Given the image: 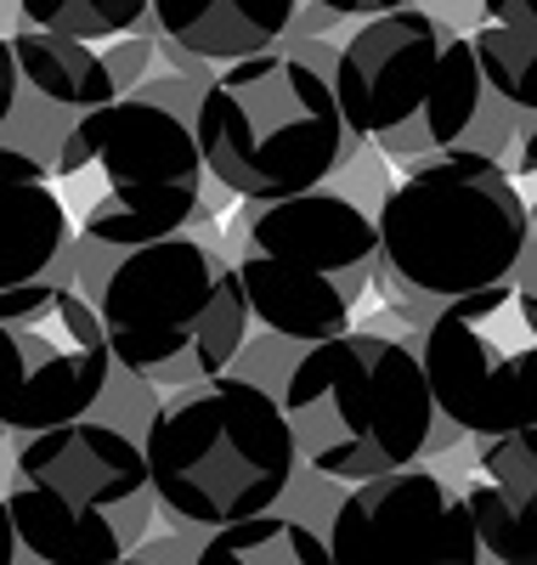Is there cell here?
Here are the masks:
<instances>
[{"mask_svg":"<svg viewBox=\"0 0 537 565\" xmlns=\"http://www.w3.org/2000/svg\"><path fill=\"white\" fill-rule=\"evenodd\" d=\"M531 244V204L509 170L435 153L402 164L373 215V289L390 317L419 328L448 300L509 282Z\"/></svg>","mask_w":537,"mask_h":565,"instance_id":"6da1fadb","label":"cell"},{"mask_svg":"<svg viewBox=\"0 0 537 565\" xmlns=\"http://www.w3.org/2000/svg\"><path fill=\"white\" fill-rule=\"evenodd\" d=\"M136 447L148 463L154 521L187 537L277 509L301 463L277 396L238 373L165 391Z\"/></svg>","mask_w":537,"mask_h":565,"instance_id":"7a4b0ae2","label":"cell"},{"mask_svg":"<svg viewBox=\"0 0 537 565\" xmlns=\"http://www.w3.org/2000/svg\"><path fill=\"white\" fill-rule=\"evenodd\" d=\"M91 311L103 322L108 356L154 391L227 373L232 351L250 334V306L221 255V221L210 215L176 238L125 249L96 282Z\"/></svg>","mask_w":537,"mask_h":565,"instance_id":"3957f363","label":"cell"},{"mask_svg":"<svg viewBox=\"0 0 537 565\" xmlns=\"http://www.w3.org/2000/svg\"><path fill=\"white\" fill-rule=\"evenodd\" d=\"M221 255L238 271L250 322L295 345L346 334L373 289V221L334 186L238 199L221 215Z\"/></svg>","mask_w":537,"mask_h":565,"instance_id":"277c9868","label":"cell"},{"mask_svg":"<svg viewBox=\"0 0 537 565\" xmlns=\"http://www.w3.org/2000/svg\"><path fill=\"white\" fill-rule=\"evenodd\" d=\"M277 407L288 418L301 463L339 487L424 463L435 424L424 373L402 345V328L397 334L346 328V334L301 345Z\"/></svg>","mask_w":537,"mask_h":565,"instance_id":"5b68a950","label":"cell"},{"mask_svg":"<svg viewBox=\"0 0 537 565\" xmlns=\"http://www.w3.org/2000/svg\"><path fill=\"white\" fill-rule=\"evenodd\" d=\"M204 170L232 199H288L323 186L357 153L339 119L334 79L288 45L221 63L192 108Z\"/></svg>","mask_w":537,"mask_h":565,"instance_id":"8992f818","label":"cell"},{"mask_svg":"<svg viewBox=\"0 0 537 565\" xmlns=\"http://www.w3.org/2000/svg\"><path fill=\"white\" fill-rule=\"evenodd\" d=\"M328 79L346 130L390 164L459 153L481 103L470 34L448 29L419 0L357 18L334 45Z\"/></svg>","mask_w":537,"mask_h":565,"instance_id":"52a82bcc","label":"cell"},{"mask_svg":"<svg viewBox=\"0 0 537 565\" xmlns=\"http://www.w3.org/2000/svg\"><path fill=\"white\" fill-rule=\"evenodd\" d=\"M0 498L18 543L40 565H108L154 526L141 447L103 418H69L18 436Z\"/></svg>","mask_w":537,"mask_h":565,"instance_id":"ba28073f","label":"cell"},{"mask_svg":"<svg viewBox=\"0 0 537 565\" xmlns=\"http://www.w3.org/2000/svg\"><path fill=\"white\" fill-rule=\"evenodd\" d=\"M103 175L74 226V289L91 300L125 249L176 238L204 215V153L192 119L148 97H114L91 125V164Z\"/></svg>","mask_w":537,"mask_h":565,"instance_id":"9c48e42d","label":"cell"},{"mask_svg":"<svg viewBox=\"0 0 537 565\" xmlns=\"http://www.w3.org/2000/svg\"><path fill=\"white\" fill-rule=\"evenodd\" d=\"M430 407L464 441L504 436L531 424V362H537V306H520L509 282L448 300L419 328L402 322Z\"/></svg>","mask_w":537,"mask_h":565,"instance_id":"30bf717a","label":"cell"},{"mask_svg":"<svg viewBox=\"0 0 537 565\" xmlns=\"http://www.w3.org/2000/svg\"><path fill=\"white\" fill-rule=\"evenodd\" d=\"M114 103L96 45L45 29L0 34V170L74 181L91 164V125Z\"/></svg>","mask_w":537,"mask_h":565,"instance_id":"8fae6325","label":"cell"},{"mask_svg":"<svg viewBox=\"0 0 537 565\" xmlns=\"http://www.w3.org/2000/svg\"><path fill=\"white\" fill-rule=\"evenodd\" d=\"M108 340L91 300L69 282H23L0 295V430L34 436L85 418L108 380Z\"/></svg>","mask_w":537,"mask_h":565,"instance_id":"7c38bea8","label":"cell"},{"mask_svg":"<svg viewBox=\"0 0 537 565\" xmlns=\"http://www.w3.org/2000/svg\"><path fill=\"white\" fill-rule=\"evenodd\" d=\"M323 548L328 565H498L475 543L464 498L430 463L351 481L323 526Z\"/></svg>","mask_w":537,"mask_h":565,"instance_id":"4fadbf2b","label":"cell"},{"mask_svg":"<svg viewBox=\"0 0 537 565\" xmlns=\"http://www.w3.org/2000/svg\"><path fill=\"white\" fill-rule=\"evenodd\" d=\"M23 282L74 289V221L52 181L0 170V295Z\"/></svg>","mask_w":537,"mask_h":565,"instance_id":"5bb4252c","label":"cell"},{"mask_svg":"<svg viewBox=\"0 0 537 565\" xmlns=\"http://www.w3.org/2000/svg\"><path fill=\"white\" fill-rule=\"evenodd\" d=\"M295 7L301 0H148V23L154 40L221 68L277 45Z\"/></svg>","mask_w":537,"mask_h":565,"instance_id":"9a60e30c","label":"cell"},{"mask_svg":"<svg viewBox=\"0 0 537 565\" xmlns=\"http://www.w3.org/2000/svg\"><path fill=\"white\" fill-rule=\"evenodd\" d=\"M192 565H328V548L312 526L266 509L250 521L204 532L192 543Z\"/></svg>","mask_w":537,"mask_h":565,"instance_id":"2e32d148","label":"cell"},{"mask_svg":"<svg viewBox=\"0 0 537 565\" xmlns=\"http://www.w3.org/2000/svg\"><path fill=\"white\" fill-rule=\"evenodd\" d=\"M23 29H45L63 40L103 45L114 34H154L148 0H12Z\"/></svg>","mask_w":537,"mask_h":565,"instance_id":"e0dca14e","label":"cell"},{"mask_svg":"<svg viewBox=\"0 0 537 565\" xmlns=\"http://www.w3.org/2000/svg\"><path fill=\"white\" fill-rule=\"evenodd\" d=\"M464 509H470V526H475V543L493 554L498 565H537L531 559V532H526V514L520 503H509L493 481H464Z\"/></svg>","mask_w":537,"mask_h":565,"instance_id":"ac0fdd59","label":"cell"},{"mask_svg":"<svg viewBox=\"0 0 537 565\" xmlns=\"http://www.w3.org/2000/svg\"><path fill=\"white\" fill-rule=\"evenodd\" d=\"M481 481H493L509 503L531 509V492H537V441H531V424L520 430H504V436H481Z\"/></svg>","mask_w":537,"mask_h":565,"instance_id":"d6986e66","label":"cell"},{"mask_svg":"<svg viewBox=\"0 0 537 565\" xmlns=\"http://www.w3.org/2000/svg\"><path fill=\"white\" fill-rule=\"evenodd\" d=\"M159 396H165V391H154L148 380H136V373H125V367L114 362L108 380H103V396H96V407H91L85 418H103V424H114L119 436L141 441V430H148Z\"/></svg>","mask_w":537,"mask_h":565,"instance_id":"ffe728a7","label":"cell"},{"mask_svg":"<svg viewBox=\"0 0 537 565\" xmlns=\"http://www.w3.org/2000/svg\"><path fill=\"white\" fill-rule=\"evenodd\" d=\"M295 356H301V345H295V340L266 334V328H255V322H250V334H243V345L232 351L227 373H238V380H250V385H261L266 396H277V391H283V380H288V367H295Z\"/></svg>","mask_w":537,"mask_h":565,"instance_id":"44dd1931","label":"cell"},{"mask_svg":"<svg viewBox=\"0 0 537 565\" xmlns=\"http://www.w3.org/2000/svg\"><path fill=\"white\" fill-rule=\"evenodd\" d=\"M390 181H397V175H390V159H385V153H373L368 141H357V153H351L346 164H339L323 186H334L339 199H351V204L373 221V215H379V204H385V193H390Z\"/></svg>","mask_w":537,"mask_h":565,"instance_id":"7402d4cb","label":"cell"},{"mask_svg":"<svg viewBox=\"0 0 537 565\" xmlns=\"http://www.w3.org/2000/svg\"><path fill=\"white\" fill-rule=\"evenodd\" d=\"M339 492H346L339 481L317 476L312 463H295V476H288V487H283V498H277V514H288V521H301V526H312V532L323 537V526H328V514H334Z\"/></svg>","mask_w":537,"mask_h":565,"instance_id":"603a6c76","label":"cell"},{"mask_svg":"<svg viewBox=\"0 0 537 565\" xmlns=\"http://www.w3.org/2000/svg\"><path fill=\"white\" fill-rule=\"evenodd\" d=\"M96 57L108 68L114 97H130V90L154 74V34H114V40L96 45Z\"/></svg>","mask_w":537,"mask_h":565,"instance_id":"cb8c5ba5","label":"cell"},{"mask_svg":"<svg viewBox=\"0 0 537 565\" xmlns=\"http://www.w3.org/2000/svg\"><path fill=\"white\" fill-rule=\"evenodd\" d=\"M346 29H351V23L339 18V12L317 7V0H301L295 18H288V29H283V40H339Z\"/></svg>","mask_w":537,"mask_h":565,"instance_id":"d4e9b609","label":"cell"},{"mask_svg":"<svg viewBox=\"0 0 537 565\" xmlns=\"http://www.w3.org/2000/svg\"><path fill=\"white\" fill-rule=\"evenodd\" d=\"M317 7L339 12L346 23H357V18H373V12H397V7H413V0H317Z\"/></svg>","mask_w":537,"mask_h":565,"instance_id":"484cf974","label":"cell"},{"mask_svg":"<svg viewBox=\"0 0 537 565\" xmlns=\"http://www.w3.org/2000/svg\"><path fill=\"white\" fill-rule=\"evenodd\" d=\"M0 565H40L23 543H18V532H12V514H7V498H0Z\"/></svg>","mask_w":537,"mask_h":565,"instance_id":"4316f807","label":"cell"},{"mask_svg":"<svg viewBox=\"0 0 537 565\" xmlns=\"http://www.w3.org/2000/svg\"><path fill=\"white\" fill-rule=\"evenodd\" d=\"M108 565H154V559H141V554L130 548V554H119V559H108Z\"/></svg>","mask_w":537,"mask_h":565,"instance_id":"83f0119b","label":"cell"},{"mask_svg":"<svg viewBox=\"0 0 537 565\" xmlns=\"http://www.w3.org/2000/svg\"><path fill=\"white\" fill-rule=\"evenodd\" d=\"M475 7H481V0H475Z\"/></svg>","mask_w":537,"mask_h":565,"instance_id":"f1b7e54d","label":"cell"}]
</instances>
